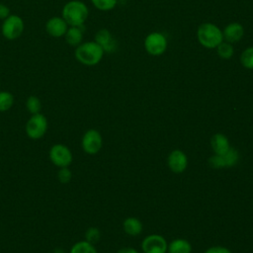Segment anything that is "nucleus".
Wrapping results in <instances>:
<instances>
[{
    "mask_svg": "<svg viewBox=\"0 0 253 253\" xmlns=\"http://www.w3.org/2000/svg\"><path fill=\"white\" fill-rule=\"evenodd\" d=\"M167 248L166 239L159 234H150L141 243V249L144 253H166Z\"/></svg>",
    "mask_w": 253,
    "mask_h": 253,
    "instance_id": "1a4fd4ad",
    "label": "nucleus"
},
{
    "mask_svg": "<svg viewBox=\"0 0 253 253\" xmlns=\"http://www.w3.org/2000/svg\"><path fill=\"white\" fill-rule=\"evenodd\" d=\"M14 105V96L11 92L0 91V112H6Z\"/></svg>",
    "mask_w": 253,
    "mask_h": 253,
    "instance_id": "412c9836",
    "label": "nucleus"
},
{
    "mask_svg": "<svg viewBox=\"0 0 253 253\" xmlns=\"http://www.w3.org/2000/svg\"><path fill=\"white\" fill-rule=\"evenodd\" d=\"M94 41L103 48L105 52H113L117 49L118 42L111 32L107 29H101L95 34Z\"/></svg>",
    "mask_w": 253,
    "mask_h": 253,
    "instance_id": "ddd939ff",
    "label": "nucleus"
},
{
    "mask_svg": "<svg viewBox=\"0 0 253 253\" xmlns=\"http://www.w3.org/2000/svg\"><path fill=\"white\" fill-rule=\"evenodd\" d=\"M25 23L24 20L18 16L11 14L2 23L1 32L3 37L8 41H14L20 38L24 32Z\"/></svg>",
    "mask_w": 253,
    "mask_h": 253,
    "instance_id": "423d86ee",
    "label": "nucleus"
},
{
    "mask_svg": "<svg viewBox=\"0 0 253 253\" xmlns=\"http://www.w3.org/2000/svg\"><path fill=\"white\" fill-rule=\"evenodd\" d=\"M71 178H72V173L68 167L59 168V170L57 172V179L60 183L67 184L70 182Z\"/></svg>",
    "mask_w": 253,
    "mask_h": 253,
    "instance_id": "a878e982",
    "label": "nucleus"
},
{
    "mask_svg": "<svg viewBox=\"0 0 253 253\" xmlns=\"http://www.w3.org/2000/svg\"><path fill=\"white\" fill-rule=\"evenodd\" d=\"M101 238V232L97 227H89L85 232V240L95 244Z\"/></svg>",
    "mask_w": 253,
    "mask_h": 253,
    "instance_id": "393cba45",
    "label": "nucleus"
},
{
    "mask_svg": "<svg viewBox=\"0 0 253 253\" xmlns=\"http://www.w3.org/2000/svg\"><path fill=\"white\" fill-rule=\"evenodd\" d=\"M143 45L148 54L152 56H159L166 51L168 41L164 34L160 32H152L145 37Z\"/></svg>",
    "mask_w": 253,
    "mask_h": 253,
    "instance_id": "20e7f679",
    "label": "nucleus"
},
{
    "mask_svg": "<svg viewBox=\"0 0 253 253\" xmlns=\"http://www.w3.org/2000/svg\"><path fill=\"white\" fill-rule=\"evenodd\" d=\"M215 49H216L217 55L222 59H230L234 53V48L232 43L227 42L225 41L221 42Z\"/></svg>",
    "mask_w": 253,
    "mask_h": 253,
    "instance_id": "aec40b11",
    "label": "nucleus"
},
{
    "mask_svg": "<svg viewBox=\"0 0 253 253\" xmlns=\"http://www.w3.org/2000/svg\"><path fill=\"white\" fill-rule=\"evenodd\" d=\"M69 253H98L94 244L86 241V240H82V241H78L76 243H74L70 250Z\"/></svg>",
    "mask_w": 253,
    "mask_h": 253,
    "instance_id": "6ab92c4d",
    "label": "nucleus"
},
{
    "mask_svg": "<svg viewBox=\"0 0 253 253\" xmlns=\"http://www.w3.org/2000/svg\"><path fill=\"white\" fill-rule=\"evenodd\" d=\"M82 26H69L64 38L67 44L70 46H78L80 43H82L83 41V30L81 28Z\"/></svg>",
    "mask_w": 253,
    "mask_h": 253,
    "instance_id": "dca6fc26",
    "label": "nucleus"
},
{
    "mask_svg": "<svg viewBox=\"0 0 253 253\" xmlns=\"http://www.w3.org/2000/svg\"><path fill=\"white\" fill-rule=\"evenodd\" d=\"M167 164L170 170L174 173H182L186 170L188 165L187 155L179 149H175L168 155Z\"/></svg>",
    "mask_w": 253,
    "mask_h": 253,
    "instance_id": "f8f14e48",
    "label": "nucleus"
},
{
    "mask_svg": "<svg viewBox=\"0 0 253 253\" xmlns=\"http://www.w3.org/2000/svg\"><path fill=\"white\" fill-rule=\"evenodd\" d=\"M205 253H231V251L223 246H212L208 248Z\"/></svg>",
    "mask_w": 253,
    "mask_h": 253,
    "instance_id": "bb28decb",
    "label": "nucleus"
},
{
    "mask_svg": "<svg viewBox=\"0 0 253 253\" xmlns=\"http://www.w3.org/2000/svg\"><path fill=\"white\" fill-rule=\"evenodd\" d=\"M123 228L126 234L130 236H136L142 231V223L136 217H126L124 220Z\"/></svg>",
    "mask_w": 253,
    "mask_h": 253,
    "instance_id": "f3484780",
    "label": "nucleus"
},
{
    "mask_svg": "<svg viewBox=\"0 0 253 253\" xmlns=\"http://www.w3.org/2000/svg\"><path fill=\"white\" fill-rule=\"evenodd\" d=\"M81 145L85 153L94 155L98 153L103 145V138L101 133L94 128H90L85 131L82 136Z\"/></svg>",
    "mask_w": 253,
    "mask_h": 253,
    "instance_id": "6e6552de",
    "label": "nucleus"
},
{
    "mask_svg": "<svg viewBox=\"0 0 253 253\" xmlns=\"http://www.w3.org/2000/svg\"><path fill=\"white\" fill-rule=\"evenodd\" d=\"M10 15L11 13H10L9 7L3 3H0V20L4 21Z\"/></svg>",
    "mask_w": 253,
    "mask_h": 253,
    "instance_id": "cd10ccee",
    "label": "nucleus"
},
{
    "mask_svg": "<svg viewBox=\"0 0 253 253\" xmlns=\"http://www.w3.org/2000/svg\"><path fill=\"white\" fill-rule=\"evenodd\" d=\"M117 253H138V251L132 247H124L119 249Z\"/></svg>",
    "mask_w": 253,
    "mask_h": 253,
    "instance_id": "c85d7f7f",
    "label": "nucleus"
},
{
    "mask_svg": "<svg viewBox=\"0 0 253 253\" xmlns=\"http://www.w3.org/2000/svg\"><path fill=\"white\" fill-rule=\"evenodd\" d=\"M211 145L214 154L216 155H222L226 153L230 148L227 137L222 133H215L212 135L211 139Z\"/></svg>",
    "mask_w": 253,
    "mask_h": 253,
    "instance_id": "2eb2a0df",
    "label": "nucleus"
},
{
    "mask_svg": "<svg viewBox=\"0 0 253 253\" xmlns=\"http://www.w3.org/2000/svg\"><path fill=\"white\" fill-rule=\"evenodd\" d=\"M89 16L87 5L80 0H70L62 8L61 17L68 26H83Z\"/></svg>",
    "mask_w": 253,
    "mask_h": 253,
    "instance_id": "f03ea898",
    "label": "nucleus"
},
{
    "mask_svg": "<svg viewBox=\"0 0 253 253\" xmlns=\"http://www.w3.org/2000/svg\"><path fill=\"white\" fill-rule=\"evenodd\" d=\"M197 39L201 45L206 48L213 49L223 42L222 30L213 23H203L198 27Z\"/></svg>",
    "mask_w": 253,
    "mask_h": 253,
    "instance_id": "7ed1b4c3",
    "label": "nucleus"
},
{
    "mask_svg": "<svg viewBox=\"0 0 253 253\" xmlns=\"http://www.w3.org/2000/svg\"><path fill=\"white\" fill-rule=\"evenodd\" d=\"M239 159V153L235 148L230 147L229 150L222 155H212L209 159V164L215 169L227 168L234 166Z\"/></svg>",
    "mask_w": 253,
    "mask_h": 253,
    "instance_id": "9d476101",
    "label": "nucleus"
},
{
    "mask_svg": "<svg viewBox=\"0 0 253 253\" xmlns=\"http://www.w3.org/2000/svg\"><path fill=\"white\" fill-rule=\"evenodd\" d=\"M91 2L96 9L104 12L113 10L118 4V0H91Z\"/></svg>",
    "mask_w": 253,
    "mask_h": 253,
    "instance_id": "b1692460",
    "label": "nucleus"
},
{
    "mask_svg": "<svg viewBox=\"0 0 253 253\" xmlns=\"http://www.w3.org/2000/svg\"><path fill=\"white\" fill-rule=\"evenodd\" d=\"M240 63L246 69H253V46H248L241 52Z\"/></svg>",
    "mask_w": 253,
    "mask_h": 253,
    "instance_id": "4be33fe9",
    "label": "nucleus"
},
{
    "mask_svg": "<svg viewBox=\"0 0 253 253\" xmlns=\"http://www.w3.org/2000/svg\"><path fill=\"white\" fill-rule=\"evenodd\" d=\"M222 35L223 41L230 43H235L243 38L244 28L238 22H231L224 27V29L222 30Z\"/></svg>",
    "mask_w": 253,
    "mask_h": 253,
    "instance_id": "4468645a",
    "label": "nucleus"
},
{
    "mask_svg": "<svg viewBox=\"0 0 253 253\" xmlns=\"http://www.w3.org/2000/svg\"><path fill=\"white\" fill-rule=\"evenodd\" d=\"M26 108L31 115L41 113V109H42L41 100L37 96H34V95L29 96L26 101Z\"/></svg>",
    "mask_w": 253,
    "mask_h": 253,
    "instance_id": "5701e85b",
    "label": "nucleus"
},
{
    "mask_svg": "<svg viewBox=\"0 0 253 253\" xmlns=\"http://www.w3.org/2000/svg\"><path fill=\"white\" fill-rule=\"evenodd\" d=\"M68 27L69 26L61 16H54L46 21L45 32L52 38H61L64 37Z\"/></svg>",
    "mask_w": 253,
    "mask_h": 253,
    "instance_id": "9b49d317",
    "label": "nucleus"
},
{
    "mask_svg": "<svg viewBox=\"0 0 253 253\" xmlns=\"http://www.w3.org/2000/svg\"><path fill=\"white\" fill-rule=\"evenodd\" d=\"M49 160L58 168L68 167L73 160V155L68 146L62 143L53 144L48 151Z\"/></svg>",
    "mask_w": 253,
    "mask_h": 253,
    "instance_id": "0eeeda50",
    "label": "nucleus"
},
{
    "mask_svg": "<svg viewBox=\"0 0 253 253\" xmlns=\"http://www.w3.org/2000/svg\"><path fill=\"white\" fill-rule=\"evenodd\" d=\"M47 126L48 124L45 116L41 113H38L30 117L26 124L25 130L29 138L37 140L42 138L45 134Z\"/></svg>",
    "mask_w": 253,
    "mask_h": 253,
    "instance_id": "39448f33",
    "label": "nucleus"
},
{
    "mask_svg": "<svg viewBox=\"0 0 253 253\" xmlns=\"http://www.w3.org/2000/svg\"><path fill=\"white\" fill-rule=\"evenodd\" d=\"M168 253H191L192 245L190 242L183 238L174 239L168 244Z\"/></svg>",
    "mask_w": 253,
    "mask_h": 253,
    "instance_id": "a211bd4d",
    "label": "nucleus"
},
{
    "mask_svg": "<svg viewBox=\"0 0 253 253\" xmlns=\"http://www.w3.org/2000/svg\"><path fill=\"white\" fill-rule=\"evenodd\" d=\"M105 51L95 42H85L75 47L74 55L78 62L86 66H95L102 60Z\"/></svg>",
    "mask_w": 253,
    "mask_h": 253,
    "instance_id": "f257e3e1",
    "label": "nucleus"
}]
</instances>
